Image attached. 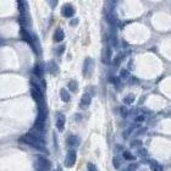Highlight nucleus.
I'll return each mask as SVG.
<instances>
[{
    "label": "nucleus",
    "instance_id": "nucleus-1",
    "mask_svg": "<svg viewBox=\"0 0 171 171\" xmlns=\"http://www.w3.org/2000/svg\"><path fill=\"white\" fill-rule=\"evenodd\" d=\"M21 142H23V143H26V144H28V146H31V147H33V148L38 149V150H42V152H46V154H48V150L44 148V143L37 141L36 138H33V137H31L30 134H25L22 138H21Z\"/></svg>",
    "mask_w": 171,
    "mask_h": 171
},
{
    "label": "nucleus",
    "instance_id": "nucleus-2",
    "mask_svg": "<svg viewBox=\"0 0 171 171\" xmlns=\"http://www.w3.org/2000/svg\"><path fill=\"white\" fill-rule=\"evenodd\" d=\"M93 68H94V61L92 58H86L84 64H83V76L89 78L93 73Z\"/></svg>",
    "mask_w": 171,
    "mask_h": 171
},
{
    "label": "nucleus",
    "instance_id": "nucleus-3",
    "mask_svg": "<svg viewBox=\"0 0 171 171\" xmlns=\"http://www.w3.org/2000/svg\"><path fill=\"white\" fill-rule=\"evenodd\" d=\"M76 158H77V153L76 150L73 149H70L66 154V158H65V165L67 167H72L75 165V163H76Z\"/></svg>",
    "mask_w": 171,
    "mask_h": 171
},
{
    "label": "nucleus",
    "instance_id": "nucleus-4",
    "mask_svg": "<svg viewBox=\"0 0 171 171\" xmlns=\"http://www.w3.org/2000/svg\"><path fill=\"white\" fill-rule=\"evenodd\" d=\"M37 166H38L39 171H48L51 167V163H50V160L44 158V156H39L38 161H37Z\"/></svg>",
    "mask_w": 171,
    "mask_h": 171
},
{
    "label": "nucleus",
    "instance_id": "nucleus-5",
    "mask_svg": "<svg viewBox=\"0 0 171 171\" xmlns=\"http://www.w3.org/2000/svg\"><path fill=\"white\" fill-rule=\"evenodd\" d=\"M46 116H48V110H46V108H45V104L38 105V119L37 120L44 122L45 119H46Z\"/></svg>",
    "mask_w": 171,
    "mask_h": 171
},
{
    "label": "nucleus",
    "instance_id": "nucleus-6",
    "mask_svg": "<svg viewBox=\"0 0 171 171\" xmlns=\"http://www.w3.org/2000/svg\"><path fill=\"white\" fill-rule=\"evenodd\" d=\"M61 12H63V15L65 17H72L75 15V9H73V6L71 4H65Z\"/></svg>",
    "mask_w": 171,
    "mask_h": 171
},
{
    "label": "nucleus",
    "instance_id": "nucleus-7",
    "mask_svg": "<svg viewBox=\"0 0 171 171\" xmlns=\"http://www.w3.org/2000/svg\"><path fill=\"white\" fill-rule=\"evenodd\" d=\"M65 126V116L63 113H58L56 114V128L59 131H63Z\"/></svg>",
    "mask_w": 171,
    "mask_h": 171
},
{
    "label": "nucleus",
    "instance_id": "nucleus-8",
    "mask_svg": "<svg viewBox=\"0 0 171 171\" xmlns=\"http://www.w3.org/2000/svg\"><path fill=\"white\" fill-rule=\"evenodd\" d=\"M91 101H92L91 95L88 93H84L83 95H82V99H81V108L82 109L88 108V106H89V104H91Z\"/></svg>",
    "mask_w": 171,
    "mask_h": 171
},
{
    "label": "nucleus",
    "instance_id": "nucleus-9",
    "mask_svg": "<svg viewBox=\"0 0 171 171\" xmlns=\"http://www.w3.org/2000/svg\"><path fill=\"white\" fill-rule=\"evenodd\" d=\"M28 134H30L31 137H33V138H36L37 141L43 142V143H44V138H43V133H42V131H38V129H36V128H32Z\"/></svg>",
    "mask_w": 171,
    "mask_h": 171
},
{
    "label": "nucleus",
    "instance_id": "nucleus-10",
    "mask_svg": "<svg viewBox=\"0 0 171 171\" xmlns=\"http://www.w3.org/2000/svg\"><path fill=\"white\" fill-rule=\"evenodd\" d=\"M67 146H70V147H77L80 144V138L77 136H73V134H70L67 137Z\"/></svg>",
    "mask_w": 171,
    "mask_h": 171
},
{
    "label": "nucleus",
    "instance_id": "nucleus-11",
    "mask_svg": "<svg viewBox=\"0 0 171 171\" xmlns=\"http://www.w3.org/2000/svg\"><path fill=\"white\" fill-rule=\"evenodd\" d=\"M20 34H21V38L25 40V42L30 43V44L32 45V43H33V37L31 36V33H30L28 31H26L25 28H22L21 32H20Z\"/></svg>",
    "mask_w": 171,
    "mask_h": 171
},
{
    "label": "nucleus",
    "instance_id": "nucleus-12",
    "mask_svg": "<svg viewBox=\"0 0 171 171\" xmlns=\"http://www.w3.org/2000/svg\"><path fill=\"white\" fill-rule=\"evenodd\" d=\"M64 37H65L64 31L61 28H58L55 31V34H54V40H55V42H61V40L64 39Z\"/></svg>",
    "mask_w": 171,
    "mask_h": 171
},
{
    "label": "nucleus",
    "instance_id": "nucleus-13",
    "mask_svg": "<svg viewBox=\"0 0 171 171\" xmlns=\"http://www.w3.org/2000/svg\"><path fill=\"white\" fill-rule=\"evenodd\" d=\"M33 75L34 76H37V77H42L43 76V68L40 65H36L33 68Z\"/></svg>",
    "mask_w": 171,
    "mask_h": 171
},
{
    "label": "nucleus",
    "instance_id": "nucleus-14",
    "mask_svg": "<svg viewBox=\"0 0 171 171\" xmlns=\"http://www.w3.org/2000/svg\"><path fill=\"white\" fill-rule=\"evenodd\" d=\"M60 95H61V100L63 101H68L70 100V94H68V92L65 89V88H63V89L60 91Z\"/></svg>",
    "mask_w": 171,
    "mask_h": 171
},
{
    "label": "nucleus",
    "instance_id": "nucleus-15",
    "mask_svg": "<svg viewBox=\"0 0 171 171\" xmlns=\"http://www.w3.org/2000/svg\"><path fill=\"white\" fill-rule=\"evenodd\" d=\"M110 59H111V49L110 48H106V54L104 55V59H103V61L106 64L110 63Z\"/></svg>",
    "mask_w": 171,
    "mask_h": 171
},
{
    "label": "nucleus",
    "instance_id": "nucleus-16",
    "mask_svg": "<svg viewBox=\"0 0 171 171\" xmlns=\"http://www.w3.org/2000/svg\"><path fill=\"white\" fill-rule=\"evenodd\" d=\"M150 169H152V171H163V167L160 164H158L156 161H153L152 165H150Z\"/></svg>",
    "mask_w": 171,
    "mask_h": 171
},
{
    "label": "nucleus",
    "instance_id": "nucleus-17",
    "mask_svg": "<svg viewBox=\"0 0 171 171\" xmlns=\"http://www.w3.org/2000/svg\"><path fill=\"white\" fill-rule=\"evenodd\" d=\"M68 89L72 91V92H76L77 91V82L76 81H70L68 82Z\"/></svg>",
    "mask_w": 171,
    "mask_h": 171
},
{
    "label": "nucleus",
    "instance_id": "nucleus-18",
    "mask_svg": "<svg viewBox=\"0 0 171 171\" xmlns=\"http://www.w3.org/2000/svg\"><path fill=\"white\" fill-rule=\"evenodd\" d=\"M133 99H134V95L133 94H129L127 98L124 99V103H125V104H131V103L133 101Z\"/></svg>",
    "mask_w": 171,
    "mask_h": 171
},
{
    "label": "nucleus",
    "instance_id": "nucleus-19",
    "mask_svg": "<svg viewBox=\"0 0 171 171\" xmlns=\"http://www.w3.org/2000/svg\"><path fill=\"white\" fill-rule=\"evenodd\" d=\"M87 169H88V171H99L93 163H88L87 164Z\"/></svg>",
    "mask_w": 171,
    "mask_h": 171
},
{
    "label": "nucleus",
    "instance_id": "nucleus-20",
    "mask_svg": "<svg viewBox=\"0 0 171 171\" xmlns=\"http://www.w3.org/2000/svg\"><path fill=\"white\" fill-rule=\"evenodd\" d=\"M124 156H125V159H127V160H132V159H134V156L131 155V153H129V152H125V153H124Z\"/></svg>",
    "mask_w": 171,
    "mask_h": 171
},
{
    "label": "nucleus",
    "instance_id": "nucleus-21",
    "mask_svg": "<svg viewBox=\"0 0 171 171\" xmlns=\"http://www.w3.org/2000/svg\"><path fill=\"white\" fill-rule=\"evenodd\" d=\"M121 59H122V58H121V55H118V56H116V59L114 60V64H115L116 66H118V65L121 63Z\"/></svg>",
    "mask_w": 171,
    "mask_h": 171
},
{
    "label": "nucleus",
    "instance_id": "nucleus-22",
    "mask_svg": "<svg viewBox=\"0 0 171 171\" xmlns=\"http://www.w3.org/2000/svg\"><path fill=\"white\" fill-rule=\"evenodd\" d=\"M120 75H121L122 78H126V77H128V71H127V70H122Z\"/></svg>",
    "mask_w": 171,
    "mask_h": 171
},
{
    "label": "nucleus",
    "instance_id": "nucleus-23",
    "mask_svg": "<svg viewBox=\"0 0 171 171\" xmlns=\"http://www.w3.org/2000/svg\"><path fill=\"white\" fill-rule=\"evenodd\" d=\"M144 119H146V116L142 115V116H138V118L136 119V121H137V122H141V121H144Z\"/></svg>",
    "mask_w": 171,
    "mask_h": 171
},
{
    "label": "nucleus",
    "instance_id": "nucleus-24",
    "mask_svg": "<svg viewBox=\"0 0 171 171\" xmlns=\"http://www.w3.org/2000/svg\"><path fill=\"white\" fill-rule=\"evenodd\" d=\"M121 114H122V116H124V118H126L127 116V110L125 108H121Z\"/></svg>",
    "mask_w": 171,
    "mask_h": 171
},
{
    "label": "nucleus",
    "instance_id": "nucleus-25",
    "mask_svg": "<svg viewBox=\"0 0 171 171\" xmlns=\"http://www.w3.org/2000/svg\"><path fill=\"white\" fill-rule=\"evenodd\" d=\"M114 166L115 167H119V160L118 159H114Z\"/></svg>",
    "mask_w": 171,
    "mask_h": 171
},
{
    "label": "nucleus",
    "instance_id": "nucleus-26",
    "mask_svg": "<svg viewBox=\"0 0 171 171\" xmlns=\"http://www.w3.org/2000/svg\"><path fill=\"white\" fill-rule=\"evenodd\" d=\"M137 167H138V165H131V166H129V171H132V170H136Z\"/></svg>",
    "mask_w": 171,
    "mask_h": 171
},
{
    "label": "nucleus",
    "instance_id": "nucleus-27",
    "mask_svg": "<svg viewBox=\"0 0 171 171\" xmlns=\"http://www.w3.org/2000/svg\"><path fill=\"white\" fill-rule=\"evenodd\" d=\"M78 21H77V20H73V21H71V25H76Z\"/></svg>",
    "mask_w": 171,
    "mask_h": 171
},
{
    "label": "nucleus",
    "instance_id": "nucleus-28",
    "mask_svg": "<svg viewBox=\"0 0 171 171\" xmlns=\"http://www.w3.org/2000/svg\"><path fill=\"white\" fill-rule=\"evenodd\" d=\"M56 171H63V170H61V169H60V167H59V169H58V170H56Z\"/></svg>",
    "mask_w": 171,
    "mask_h": 171
}]
</instances>
